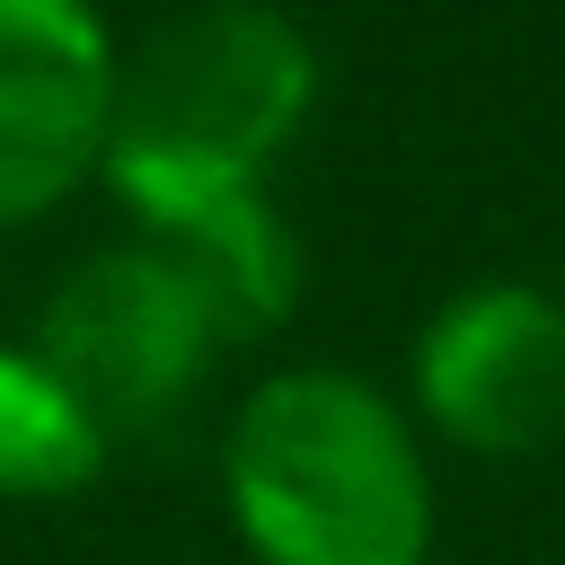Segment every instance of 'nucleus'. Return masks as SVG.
Listing matches in <instances>:
<instances>
[{"label":"nucleus","mask_w":565,"mask_h":565,"mask_svg":"<svg viewBox=\"0 0 565 565\" xmlns=\"http://www.w3.org/2000/svg\"><path fill=\"white\" fill-rule=\"evenodd\" d=\"M221 503L256 565H433V468L353 371H265L221 424Z\"/></svg>","instance_id":"f257e3e1"},{"label":"nucleus","mask_w":565,"mask_h":565,"mask_svg":"<svg viewBox=\"0 0 565 565\" xmlns=\"http://www.w3.org/2000/svg\"><path fill=\"white\" fill-rule=\"evenodd\" d=\"M318 106V44L274 0H194L115 62L106 185L141 230L256 194Z\"/></svg>","instance_id":"f03ea898"},{"label":"nucleus","mask_w":565,"mask_h":565,"mask_svg":"<svg viewBox=\"0 0 565 565\" xmlns=\"http://www.w3.org/2000/svg\"><path fill=\"white\" fill-rule=\"evenodd\" d=\"M221 344L230 335L203 282L141 230L115 247H88L35 309V362L97 415L106 441L159 433L168 415H185Z\"/></svg>","instance_id":"7ed1b4c3"},{"label":"nucleus","mask_w":565,"mask_h":565,"mask_svg":"<svg viewBox=\"0 0 565 565\" xmlns=\"http://www.w3.org/2000/svg\"><path fill=\"white\" fill-rule=\"evenodd\" d=\"M415 415L477 459H539L565 441V300L539 282H468L415 335Z\"/></svg>","instance_id":"20e7f679"},{"label":"nucleus","mask_w":565,"mask_h":565,"mask_svg":"<svg viewBox=\"0 0 565 565\" xmlns=\"http://www.w3.org/2000/svg\"><path fill=\"white\" fill-rule=\"evenodd\" d=\"M115 62L97 0H0V230L62 212L106 168Z\"/></svg>","instance_id":"39448f33"},{"label":"nucleus","mask_w":565,"mask_h":565,"mask_svg":"<svg viewBox=\"0 0 565 565\" xmlns=\"http://www.w3.org/2000/svg\"><path fill=\"white\" fill-rule=\"evenodd\" d=\"M141 238H159V247L203 282V300H212V318H221L230 344L274 335V327L300 309V247H291V230H282V212H274L265 185H256V194L194 203V212H177V221H159V230H141Z\"/></svg>","instance_id":"423d86ee"},{"label":"nucleus","mask_w":565,"mask_h":565,"mask_svg":"<svg viewBox=\"0 0 565 565\" xmlns=\"http://www.w3.org/2000/svg\"><path fill=\"white\" fill-rule=\"evenodd\" d=\"M97 415L35 362V344H0V503H62L106 477Z\"/></svg>","instance_id":"0eeeda50"}]
</instances>
